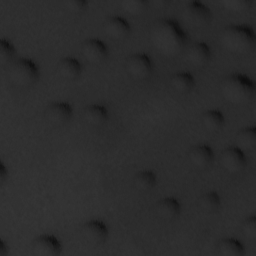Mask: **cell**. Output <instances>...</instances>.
Masks as SVG:
<instances>
[{
  "mask_svg": "<svg viewBox=\"0 0 256 256\" xmlns=\"http://www.w3.org/2000/svg\"><path fill=\"white\" fill-rule=\"evenodd\" d=\"M108 111L101 104H90L83 110V120L91 126H100L106 122Z\"/></svg>",
  "mask_w": 256,
  "mask_h": 256,
  "instance_id": "cell-17",
  "label": "cell"
},
{
  "mask_svg": "<svg viewBox=\"0 0 256 256\" xmlns=\"http://www.w3.org/2000/svg\"><path fill=\"white\" fill-rule=\"evenodd\" d=\"M219 254L224 256H243L245 254L244 246L235 238H223L217 244Z\"/></svg>",
  "mask_w": 256,
  "mask_h": 256,
  "instance_id": "cell-19",
  "label": "cell"
},
{
  "mask_svg": "<svg viewBox=\"0 0 256 256\" xmlns=\"http://www.w3.org/2000/svg\"><path fill=\"white\" fill-rule=\"evenodd\" d=\"M220 163L226 171L230 173H237L244 168L246 164V157L242 149L230 146L221 152Z\"/></svg>",
  "mask_w": 256,
  "mask_h": 256,
  "instance_id": "cell-11",
  "label": "cell"
},
{
  "mask_svg": "<svg viewBox=\"0 0 256 256\" xmlns=\"http://www.w3.org/2000/svg\"><path fill=\"white\" fill-rule=\"evenodd\" d=\"M237 147L251 150L256 145V129L254 126H247L238 131L235 137Z\"/></svg>",
  "mask_w": 256,
  "mask_h": 256,
  "instance_id": "cell-21",
  "label": "cell"
},
{
  "mask_svg": "<svg viewBox=\"0 0 256 256\" xmlns=\"http://www.w3.org/2000/svg\"><path fill=\"white\" fill-rule=\"evenodd\" d=\"M81 53L86 61L91 64L103 62L108 55L106 44L98 38H88L81 44Z\"/></svg>",
  "mask_w": 256,
  "mask_h": 256,
  "instance_id": "cell-9",
  "label": "cell"
},
{
  "mask_svg": "<svg viewBox=\"0 0 256 256\" xmlns=\"http://www.w3.org/2000/svg\"><path fill=\"white\" fill-rule=\"evenodd\" d=\"M184 19L194 27H204L207 25L211 18V10L200 1H190L187 3L183 10Z\"/></svg>",
  "mask_w": 256,
  "mask_h": 256,
  "instance_id": "cell-6",
  "label": "cell"
},
{
  "mask_svg": "<svg viewBox=\"0 0 256 256\" xmlns=\"http://www.w3.org/2000/svg\"><path fill=\"white\" fill-rule=\"evenodd\" d=\"M15 47L13 44L5 38H2L0 41V62L2 65L10 63L15 55Z\"/></svg>",
  "mask_w": 256,
  "mask_h": 256,
  "instance_id": "cell-24",
  "label": "cell"
},
{
  "mask_svg": "<svg viewBox=\"0 0 256 256\" xmlns=\"http://www.w3.org/2000/svg\"><path fill=\"white\" fill-rule=\"evenodd\" d=\"M73 109L68 102L55 101L50 103L44 110L45 120L53 126H61L72 117Z\"/></svg>",
  "mask_w": 256,
  "mask_h": 256,
  "instance_id": "cell-8",
  "label": "cell"
},
{
  "mask_svg": "<svg viewBox=\"0 0 256 256\" xmlns=\"http://www.w3.org/2000/svg\"><path fill=\"white\" fill-rule=\"evenodd\" d=\"M211 57V50L210 47L205 42H194L186 52L187 61L195 66V67H202L209 62Z\"/></svg>",
  "mask_w": 256,
  "mask_h": 256,
  "instance_id": "cell-13",
  "label": "cell"
},
{
  "mask_svg": "<svg viewBox=\"0 0 256 256\" xmlns=\"http://www.w3.org/2000/svg\"><path fill=\"white\" fill-rule=\"evenodd\" d=\"M181 210L179 201L174 197H165L160 199L155 205V212L163 220H173L178 217Z\"/></svg>",
  "mask_w": 256,
  "mask_h": 256,
  "instance_id": "cell-15",
  "label": "cell"
},
{
  "mask_svg": "<svg viewBox=\"0 0 256 256\" xmlns=\"http://www.w3.org/2000/svg\"><path fill=\"white\" fill-rule=\"evenodd\" d=\"M250 0H221L220 4L230 11H243L250 6Z\"/></svg>",
  "mask_w": 256,
  "mask_h": 256,
  "instance_id": "cell-27",
  "label": "cell"
},
{
  "mask_svg": "<svg viewBox=\"0 0 256 256\" xmlns=\"http://www.w3.org/2000/svg\"><path fill=\"white\" fill-rule=\"evenodd\" d=\"M86 4L87 2L85 0H66L64 2L66 9L75 13L82 11L85 8Z\"/></svg>",
  "mask_w": 256,
  "mask_h": 256,
  "instance_id": "cell-28",
  "label": "cell"
},
{
  "mask_svg": "<svg viewBox=\"0 0 256 256\" xmlns=\"http://www.w3.org/2000/svg\"><path fill=\"white\" fill-rule=\"evenodd\" d=\"M187 34L172 18L155 21L150 29V40L158 52L172 57L179 54L187 43Z\"/></svg>",
  "mask_w": 256,
  "mask_h": 256,
  "instance_id": "cell-1",
  "label": "cell"
},
{
  "mask_svg": "<svg viewBox=\"0 0 256 256\" xmlns=\"http://www.w3.org/2000/svg\"><path fill=\"white\" fill-rule=\"evenodd\" d=\"M203 127L211 132L219 130L224 124V116L218 109L206 110L201 116Z\"/></svg>",
  "mask_w": 256,
  "mask_h": 256,
  "instance_id": "cell-20",
  "label": "cell"
},
{
  "mask_svg": "<svg viewBox=\"0 0 256 256\" xmlns=\"http://www.w3.org/2000/svg\"><path fill=\"white\" fill-rule=\"evenodd\" d=\"M156 184V175L151 170H142L136 173L133 177L134 187L141 191L146 192L151 190Z\"/></svg>",
  "mask_w": 256,
  "mask_h": 256,
  "instance_id": "cell-22",
  "label": "cell"
},
{
  "mask_svg": "<svg viewBox=\"0 0 256 256\" xmlns=\"http://www.w3.org/2000/svg\"><path fill=\"white\" fill-rule=\"evenodd\" d=\"M213 150L207 144L195 145L188 153L190 163L199 169H203L209 166L213 160Z\"/></svg>",
  "mask_w": 256,
  "mask_h": 256,
  "instance_id": "cell-14",
  "label": "cell"
},
{
  "mask_svg": "<svg viewBox=\"0 0 256 256\" xmlns=\"http://www.w3.org/2000/svg\"><path fill=\"white\" fill-rule=\"evenodd\" d=\"M242 232L250 240L256 238V217L254 214L249 215L242 223Z\"/></svg>",
  "mask_w": 256,
  "mask_h": 256,
  "instance_id": "cell-26",
  "label": "cell"
},
{
  "mask_svg": "<svg viewBox=\"0 0 256 256\" xmlns=\"http://www.w3.org/2000/svg\"><path fill=\"white\" fill-rule=\"evenodd\" d=\"M198 203L202 211L206 213H214L219 209L221 200L217 192L208 191L201 195Z\"/></svg>",
  "mask_w": 256,
  "mask_h": 256,
  "instance_id": "cell-23",
  "label": "cell"
},
{
  "mask_svg": "<svg viewBox=\"0 0 256 256\" xmlns=\"http://www.w3.org/2000/svg\"><path fill=\"white\" fill-rule=\"evenodd\" d=\"M126 72L136 80L147 78L153 70V64L150 57L145 53H133L125 62Z\"/></svg>",
  "mask_w": 256,
  "mask_h": 256,
  "instance_id": "cell-5",
  "label": "cell"
},
{
  "mask_svg": "<svg viewBox=\"0 0 256 256\" xmlns=\"http://www.w3.org/2000/svg\"><path fill=\"white\" fill-rule=\"evenodd\" d=\"M8 254V246L3 240L0 241V256H6Z\"/></svg>",
  "mask_w": 256,
  "mask_h": 256,
  "instance_id": "cell-30",
  "label": "cell"
},
{
  "mask_svg": "<svg viewBox=\"0 0 256 256\" xmlns=\"http://www.w3.org/2000/svg\"><path fill=\"white\" fill-rule=\"evenodd\" d=\"M7 76L14 86L28 87L38 79L39 68L29 58H18L9 65Z\"/></svg>",
  "mask_w": 256,
  "mask_h": 256,
  "instance_id": "cell-4",
  "label": "cell"
},
{
  "mask_svg": "<svg viewBox=\"0 0 256 256\" xmlns=\"http://www.w3.org/2000/svg\"><path fill=\"white\" fill-rule=\"evenodd\" d=\"M219 40L221 45L231 53L245 54L250 52L255 44L253 29L244 24H232L222 29Z\"/></svg>",
  "mask_w": 256,
  "mask_h": 256,
  "instance_id": "cell-2",
  "label": "cell"
},
{
  "mask_svg": "<svg viewBox=\"0 0 256 256\" xmlns=\"http://www.w3.org/2000/svg\"><path fill=\"white\" fill-rule=\"evenodd\" d=\"M7 177H8V171L5 167V165L1 162V164H0V183L1 184L4 183V181L7 179Z\"/></svg>",
  "mask_w": 256,
  "mask_h": 256,
  "instance_id": "cell-29",
  "label": "cell"
},
{
  "mask_svg": "<svg viewBox=\"0 0 256 256\" xmlns=\"http://www.w3.org/2000/svg\"><path fill=\"white\" fill-rule=\"evenodd\" d=\"M82 71L81 63L74 57H64L57 64V72L63 79L74 80Z\"/></svg>",
  "mask_w": 256,
  "mask_h": 256,
  "instance_id": "cell-16",
  "label": "cell"
},
{
  "mask_svg": "<svg viewBox=\"0 0 256 256\" xmlns=\"http://www.w3.org/2000/svg\"><path fill=\"white\" fill-rule=\"evenodd\" d=\"M255 84L246 75L233 73L226 76L220 85L222 96L232 104H242L251 99Z\"/></svg>",
  "mask_w": 256,
  "mask_h": 256,
  "instance_id": "cell-3",
  "label": "cell"
},
{
  "mask_svg": "<svg viewBox=\"0 0 256 256\" xmlns=\"http://www.w3.org/2000/svg\"><path fill=\"white\" fill-rule=\"evenodd\" d=\"M105 34L115 40L125 38L130 32V25L128 21L118 15L108 17L103 25Z\"/></svg>",
  "mask_w": 256,
  "mask_h": 256,
  "instance_id": "cell-12",
  "label": "cell"
},
{
  "mask_svg": "<svg viewBox=\"0 0 256 256\" xmlns=\"http://www.w3.org/2000/svg\"><path fill=\"white\" fill-rule=\"evenodd\" d=\"M121 6L127 13L138 15L146 9L147 2L145 0H122Z\"/></svg>",
  "mask_w": 256,
  "mask_h": 256,
  "instance_id": "cell-25",
  "label": "cell"
},
{
  "mask_svg": "<svg viewBox=\"0 0 256 256\" xmlns=\"http://www.w3.org/2000/svg\"><path fill=\"white\" fill-rule=\"evenodd\" d=\"M170 84L174 90L180 93H185L193 89L195 85V79L190 72L180 71L172 75Z\"/></svg>",
  "mask_w": 256,
  "mask_h": 256,
  "instance_id": "cell-18",
  "label": "cell"
},
{
  "mask_svg": "<svg viewBox=\"0 0 256 256\" xmlns=\"http://www.w3.org/2000/svg\"><path fill=\"white\" fill-rule=\"evenodd\" d=\"M80 234L83 241L87 244L91 246H99L106 241L108 228L101 220H89L82 225Z\"/></svg>",
  "mask_w": 256,
  "mask_h": 256,
  "instance_id": "cell-7",
  "label": "cell"
},
{
  "mask_svg": "<svg viewBox=\"0 0 256 256\" xmlns=\"http://www.w3.org/2000/svg\"><path fill=\"white\" fill-rule=\"evenodd\" d=\"M31 249L33 254L37 256H58L61 253L62 247L55 236L44 234L33 240Z\"/></svg>",
  "mask_w": 256,
  "mask_h": 256,
  "instance_id": "cell-10",
  "label": "cell"
}]
</instances>
